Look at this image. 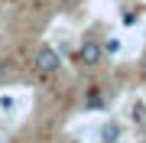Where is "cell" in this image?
Instances as JSON below:
<instances>
[{
  "label": "cell",
  "instance_id": "obj_1",
  "mask_svg": "<svg viewBox=\"0 0 146 143\" xmlns=\"http://www.w3.org/2000/svg\"><path fill=\"white\" fill-rule=\"evenodd\" d=\"M36 69L42 75H55L58 69H62V55H58L52 46H42L39 52H36Z\"/></svg>",
  "mask_w": 146,
  "mask_h": 143
},
{
  "label": "cell",
  "instance_id": "obj_2",
  "mask_svg": "<svg viewBox=\"0 0 146 143\" xmlns=\"http://www.w3.org/2000/svg\"><path fill=\"white\" fill-rule=\"evenodd\" d=\"M101 59H104V46H101L98 39H84V43L78 46V62L81 65L94 69V65H101Z\"/></svg>",
  "mask_w": 146,
  "mask_h": 143
},
{
  "label": "cell",
  "instance_id": "obj_3",
  "mask_svg": "<svg viewBox=\"0 0 146 143\" xmlns=\"http://www.w3.org/2000/svg\"><path fill=\"white\" fill-rule=\"evenodd\" d=\"M117 140H120V124L107 120L104 127H101V143H117Z\"/></svg>",
  "mask_w": 146,
  "mask_h": 143
},
{
  "label": "cell",
  "instance_id": "obj_4",
  "mask_svg": "<svg viewBox=\"0 0 146 143\" xmlns=\"http://www.w3.org/2000/svg\"><path fill=\"white\" fill-rule=\"evenodd\" d=\"M133 120L146 124V107H143V104H136V107H133Z\"/></svg>",
  "mask_w": 146,
  "mask_h": 143
}]
</instances>
